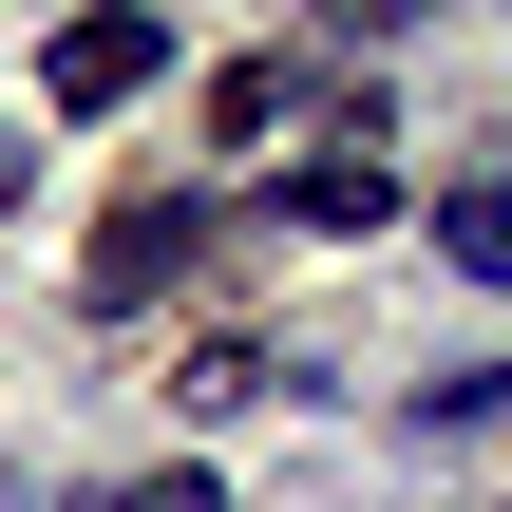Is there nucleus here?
I'll return each instance as SVG.
<instances>
[{
  "mask_svg": "<svg viewBox=\"0 0 512 512\" xmlns=\"http://www.w3.org/2000/svg\"><path fill=\"white\" fill-rule=\"evenodd\" d=\"M266 209H285V228H323V247H361V228H399V209H418V190H399V171H380V152H304V171H285V190H266Z\"/></svg>",
  "mask_w": 512,
  "mask_h": 512,
  "instance_id": "7ed1b4c3",
  "label": "nucleus"
},
{
  "mask_svg": "<svg viewBox=\"0 0 512 512\" xmlns=\"http://www.w3.org/2000/svg\"><path fill=\"white\" fill-rule=\"evenodd\" d=\"M437 247H456V266H475V285H512V171H475V190H456V209H437Z\"/></svg>",
  "mask_w": 512,
  "mask_h": 512,
  "instance_id": "20e7f679",
  "label": "nucleus"
},
{
  "mask_svg": "<svg viewBox=\"0 0 512 512\" xmlns=\"http://www.w3.org/2000/svg\"><path fill=\"white\" fill-rule=\"evenodd\" d=\"M95 512H228V475H209V456H152V475H114Z\"/></svg>",
  "mask_w": 512,
  "mask_h": 512,
  "instance_id": "39448f33",
  "label": "nucleus"
},
{
  "mask_svg": "<svg viewBox=\"0 0 512 512\" xmlns=\"http://www.w3.org/2000/svg\"><path fill=\"white\" fill-rule=\"evenodd\" d=\"M209 228H228L209 190H171V209H133V228H95V304H152V285H190V266H209Z\"/></svg>",
  "mask_w": 512,
  "mask_h": 512,
  "instance_id": "f03ea898",
  "label": "nucleus"
},
{
  "mask_svg": "<svg viewBox=\"0 0 512 512\" xmlns=\"http://www.w3.org/2000/svg\"><path fill=\"white\" fill-rule=\"evenodd\" d=\"M0 209H19V133H0Z\"/></svg>",
  "mask_w": 512,
  "mask_h": 512,
  "instance_id": "0eeeda50",
  "label": "nucleus"
},
{
  "mask_svg": "<svg viewBox=\"0 0 512 512\" xmlns=\"http://www.w3.org/2000/svg\"><path fill=\"white\" fill-rule=\"evenodd\" d=\"M38 76H57V114H133V95L171 76V19H133V0H114V19H57Z\"/></svg>",
  "mask_w": 512,
  "mask_h": 512,
  "instance_id": "f257e3e1",
  "label": "nucleus"
},
{
  "mask_svg": "<svg viewBox=\"0 0 512 512\" xmlns=\"http://www.w3.org/2000/svg\"><path fill=\"white\" fill-rule=\"evenodd\" d=\"M285 95H304V76H285V57H228V76H209V133H266V114H285Z\"/></svg>",
  "mask_w": 512,
  "mask_h": 512,
  "instance_id": "423d86ee",
  "label": "nucleus"
}]
</instances>
